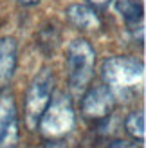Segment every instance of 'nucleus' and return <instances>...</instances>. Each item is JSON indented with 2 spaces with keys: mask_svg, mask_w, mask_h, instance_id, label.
<instances>
[{
  "mask_svg": "<svg viewBox=\"0 0 146 148\" xmlns=\"http://www.w3.org/2000/svg\"><path fill=\"white\" fill-rule=\"evenodd\" d=\"M105 85L112 90L114 96L125 94L139 87L144 81V65L137 58L130 56H114L105 60L101 67Z\"/></svg>",
  "mask_w": 146,
  "mask_h": 148,
  "instance_id": "1",
  "label": "nucleus"
},
{
  "mask_svg": "<svg viewBox=\"0 0 146 148\" xmlns=\"http://www.w3.org/2000/svg\"><path fill=\"white\" fill-rule=\"evenodd\" d=\"M65 62H67L69 85L72 92H85L90 79L94 78V67H96V53L92 45L83 38L72 40L67 47Z\"/></svg>",
  "mask_w": 146,
  "mask_h": 148,
  "instance_id": "2",
  "label": "nucleus"
},
{
  "mask_svg": "<svg viewBox=\"0 0 146 148\" xmlns=\"http://www.w3.org/2000/svg\"><path fill=\"white\" fill-rule=\"evenodd\" d=\"M76 114L72 101L65 94H58L54 99H50L45 112L42 114L38 127L42 134L47 139H58L74 128Z\"/></svg>",
  "mask_w": 146,
  "mask_h": 148,
  "instance_id": "3",
  "label": "nucleus"
},
{
  "mask_svg": "<svg viewBox=\"0 0 146 148\" xmlns=\"http://www.w3.org/2000/svg\"><path fill=\"white\" fill-rule=\"evenodd\" d=\"M54 90V74L50 69H42L33 78L31 85L25 94V123L27 127L34 130L38 127L42 114L45 112L47 105L53 99Z\"/></svg>",
  "mask_w": 146,
  "mask_h": 148,
  "instance_id": "4",
  "label": "nucleus"
},
{
  "mask_svg": "<svg viewBox=\"0 0 146 148\" xmlns=\"http://www.w3.org/2000/svg\"><path fill=\"white\" fill-rule=\"evenodd\" d=\"M20 123L16 103L11 94H0V148H16Z\"/></svg>",
  "mask_w": 146,
  "mask_h": 148,
  "instance_id": "5",
  "label": "nucleus"
},
{
  "mask_svg": "<svg viewBox=\"0 0 146 148\" xmlns=\"http://www.w3.org/2000/svg\"><path fill=\"white\" fill-rule=\"evenodd\" d=\"M114 98L115 96L106 85L90 87L83 96V105H81L83 114L90 119H101L110 112L114 105Z\"/></svg>",
  "mask_w": 146,
  "mask_h": 148,
  "instance_id": "6",
  "label": "nucleus"
},
{
  "mask_svg": "<svg viewBox=\"0 0 146 148\" xmlns=\"http://www.w3.org/2000/svg\"><path fill=\"white\" fill-rule=\"evenodd\" d=\"M18 65V43L11 36L0 38V87L9 85Z\"/></svg>",
  "mask_w": 146,
  "mask_h": 148,
  "instance_id": "7",
  "label": "nucleus"
},
{
  "mask_svg": "<svg viewBox=\"0 0 146 148\" xmlns=\"http://www.w3.org/2000/svg\"><path fill=\"white\" fill-rule=\"evenodd\" d=\"M67 18L70 20L72 25L79 29H98L101 25V20L98 13L90 5L85 4H72L67 7Z\"/></svg>",
  "mask_w": 146,
  "mask_h": 148,
  "instance_id": "8",
  "label": "nucleus"
},
{
  "mask_svg": "<svg viewBox=\"0 0 146 148\" xmlns=\"http://www.w3.org/2000/svg\"><path fill=\"white\" fill-rule=\"evenodd\" d=\"M117 11L128 25H137L144 18V5L141 0H119Z\"/></svg>",
  "mask_w": 146,
  "mask_h": 148,
  "instance_id": "9",
  "label": "nucleus"
},
{
  "mask_svg": "<svg viewBox=\"0 0 146 148\" xmlns=\"http://www.w3.org/2000/svg\"><path fill=\"white\" fill-rule=\"evenodd\" d=\"M125 127L128 130V134L135 137V139H144L146 136V117H144V112L143 110H139V112H132L126 121H125Z\"/></svg>",
  "mask_w": 146,
  "mask_h": 148,
  "instance_id": "10",
  "label": "nucleus"
},
{
  "mask_svg": "<svg viewBox=\"0 0 146 148\" xmlns=\"http://www.w3.org/2000/svg\"><path fill=\"white\" fill-rule=\"evenodd\" d=\"M45 148H69V146L65 145L63 141H50V143H47Z\"/></svg>",
  "mask_w": 146,
  "mask_h": 148,
  "instance_id": "11",
  "label": "nucleus"
},
{
  "mask_svg": "<svg viewBox=\"0 0 146 148\" xmlns=\"http://www.w3.org/2000/svg\"><path fill=\"white\" fill-rule=\"evenodd\" d=\"M22 4H25V5H33V4H38L40 0H20Z\"/></svg>",
  "mask_w": 146,
  "mask_h": 148,
  "instance_id": "12",
  "label": "nucleus"
},
{
  "mask_svg": "<svg viewBox=\"0 0 146 148\" xmlns=\"http://www.w3.org/2000/svg\"><path fill=\"white\" fill-rule=\"evenodd\" d=\"M92 4H96V5H103V4H108L110 0H90Z\"/></svg>",
  "mask_w": 146,
  "mask_h": 148,
  "instance_id": "13",
  "label": "nucleus"
}]
</instances>
